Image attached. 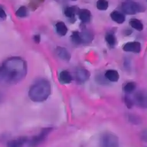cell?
<instances>
[{"instance_id":"1","label":"cell","mask_w":147,"mask_h":147,"mask_svg":"<svg viewBox=\"0 0 147 147\" xmlns=\"http://www.w3.org/2000/svg\"><path fill=\"white\" fill-rule=\"evenodd\" d=\"M27 72V64L23 59L20 57H10L0 65V84H16L25 78Z\"/></svg>"},{"instance_id":"2","label":"cell","mask_w":147,"mask_h":147,"mask_svg":"<svg viewBox=\"0 0 147 147\" xmlns=\"http://www.w3.org/2000/svg\"><path fill=\"white\" fill-rule=\"evenodd\" d=\"M51 93L50 82L46 79L41 78L36 80L30 87L28 95L30 100L36 102L46 100Z\"/></svg>"},{"instance_id":"3","label":"cell","mask_w":147,"mask_h":147,"mask_svg":"<svg viewBox=\"0 0 147 147\" xmlns=\"http://www.w3.org/2000/svg\"><path fill=\"white\" fill-rule=\"evenodd\" d=\"M100 147H119V142L118 136L113 133L106 131L100 137Z\"/></svg>"},{"instance_id":"4","label":"cell","mask_w":147,"mask_h":147,"mask_svg":"<svg viewBox=\"0 0 147 147\" xmlns=\"http://www.w3.org/2000/svg\"><path fill=\"white\" fill-rule=\"evenodd\" d=\"M121 8L122 11L126 14L133 15L137 13L145 11V7L137 2H125L122 4Z\"/></svg>"},{"instance_id":"5","label":"cell","mask_w":147,"mask_h":147,"mask_svg":"<svg viewBox=\"0 0 147 147\" xmlns=\"http://www.w3.org/2000/svg\"><path fill=\"white\" fill-rule=\"evenodd\" d=\"M30 137H20L9 141L7 147H30Z\"/></svg>"},{"instance_id":"6","label":"cell","mask_w":147,"mask_h":147,"mask_svg":"<svg viewBox=\"0 0 147 147\" xmlns=\"http://www.w3.org/2000/svg\"><path fill=\"white\" fill-rule=\"evenodd\" d=\"M134 103L139 107L147 108V92L138 91L132 98Z\"/></svg>"},{"instance_id":"7","label":"cell","mask_w":147,"mask_h":147,"mask_svg":"<svg viewBox=\"0 0 147 147\" xmlns=\"http://www.w3.org/2000/svg\"><path fill=\"white\" fill-rule=\"evenodd\" d=\"M90 77V72L84 68H79L76 70L75 73V78L76 80L78 83L82 84L84 83Z\"/></svg>"},{"instance_id":"8","label":"cell","mask_w":147,"mask_h":147,"mask_svg":"<svg viewBox=\"0 0 147 147\" xmlns=\"http://www.w3.org/2000/svg\"><path fill=\"white\" fill-rule=\"evenodd\" d=\"M123 49L125 52L138 53L141 52V45L140 42L138 41L128 42L123 45Z\"/></svg>"},{"instance_id":"9","label":"cell","mask_w":147,"mask_h":147,"mask_svg":"<svg viewBox=\"0 0 147 147\" xmlns=\"http://www.w3.org/2000/svg\"><path fill=\"white\" fill-rule=\"evenodd\" d=\"M58 79L60 83L63 84H69L72 82V76L69 71L63 70L59 73Z\"/></svg>"},{"instance_id":"10","label":"cell","mask_w":147,"mask_h":147,"mask_svg":"<svg viewBox=\"0 0 147 147\" xmlns=\"http://www.w3.org/2000/svg\"><path fill=\"white\" fill-rule=\"evenodd\" d=\"M106 79L111 82H117L119 79V74L117 70L108 69L104 75Z\"/></svg>"},{"instance_id":"11","label":"cell","mask_w":147,"mask_h":147,"mask_svg":"<svg viewBox=\"0 0 147 147\" xmlns=\"http://www.w3.org/2000/svg\"><path fill=\"white\" fill-rule=\"evenodd\" d=\"M56 52L59 57L63 60L69 61L71 59L70 53L64 47H57L56 49Z\"/></svg>"},{"instance_id":"12","label":"cell","mask_w":147,"mask_h":147,"mask_svg":"<svg viewBox=\"0 0 147 147\" xmlns=\"http://www.w3.org/2000/svg\"><path fill=\"white\" fill-rule=\"evenodd\" d=\"M78 14L80 20L83 23H87L90 21L91 20V11L87 9H82L79 10Z\"/></svg>"},{"instance_id":"13","label":"cell","mask_w":147,"mask_h":147,"mask_svg":"<svg viewBox=\"0 0 147 147\" xmlns=\"http://www.w3.org/2000/svg\"><path fill=\"white\" fill-rule=\"evenodd\" d=\"M79 9L75 6H72V7H67L64 9V14L65 16L68 17L69 19L71 20V22H72V20L74 21H75V16L76 14H78V11Z\"/></svg>"},{"instance_id":"14","label":"cell","mask_w":147,"mask_h":147,"mask_svg":"<svg viewBox=\"0 0 147 147\" xmlns=\"http://www.w3.org/2000/svg\"><path fill=\"white\" fill-rule=\"evenodd\" d=\"M82 43H89L94 39V36L91 32L88 30H84L80 33Z\"/></svg>"},{"instance_id":"15","label":"cell","mask_w":147,"mask_h":147,"mask_svg":"<svg viewBox=\"0 0 147 147\" xmlns=\"http://www.w3.org/2000/svg\"><path fill=\"white\" fill-rule=\"evenodd\" d=\"M110 17L112 20H113L114 21L119 24H122L125 20V17L123 15V14L116 10L113 11L111 13Z\"/></svg>"},{"instance_id":"16","label":"cell","mask_w":147,"mask_h":147,"mask_svg":"<svg viewBox=\"0 0 147 147\" xmlns=\"http://www.w3.org/2000/svg\"><path fill=\"white\" fill-rule=\"evenodd\" d=\"M55 28L57 34L61 36H65L68 31L67 26L65 25V23L62 21L57 22L55 25Z\"/></svg>"},{"instance_id":"17","label":"cell","mask_w":147,"mask_h":147,"mask_svg":"<svg viewBox=\"0 0 147 147\" xmlns=\"http://www.w3.org/2000/svg\"><path fill=\"white\" fill-rule=\"evenodd\" d=\"M136 88V83L134 82H127L123 87V91L126 94H129L132 93Z\"/></svg>"},{"instance_id":"18","label":"cell","mask_w":147,"mask_h":147,"mask_svg":"<svg viewBox=\"0 0 147 147\" xmlns=\"http://www.w3.org/2000/svg\"><path fill=\"white\" fill-rule=\"evenodd\" d=\"M129 25L138 31H141L143 29V24L140 20L137 19L133 18L130 20Z\"/></svg>"},{"instance_id":"19","label":"cell","mask_w":147,"mask_h":147,"mask_svg":"<svg viewBox=\"0 0 147 147\" xmlns=\"http://www.w3.org/2000/svg\"><path fill=\"white\" fill-rule=\"evenodd\" d=\"M105 40L110 47H114L117 42L115 35L112 33H107L105 36Z\"/></svg>"},{"instance_id":"20","label":"cell","mask_w":147,"mask_h":147,"mask_svg":"<svg viewBox=\"0 0 147 147\" xmlns=\"http://www.w3.org/2000/svg\"><path fill=\"white\" fill-rule=\"evenodd\" d=\"M71 41L75 44L78 45L82 44V40L80 36V33L78 31H74L72 32V35L71 36Z\"/></svg>"},{"instance_id":"21","label":"cell","mask_w":147,"mask_h":147,"mask_svg":"<svg viewBox=\"0 0 147 147\" xmlns=\"http://www.w3.org/2000/svg\"><path fill=\"white\" fill-rule=\"evenodd\" d=\"M27 8L25 6H20L16 11V15L18 17L23 18L27 16Z\"/></svg>"},{"instance_id":"22","label":"cell","mask_w":147,"mask_h":147,"mask_svg":"<svg viewBox=\"0 0 147 147\" xmlns=\"http://www.w3.org/2000/svg\"><path fill=\"white\" fill-rule=\"evenodd\" d=\"M109 7V2L106 0H98L96 2V7L99 10H106Z\"/></svg>"},{"instance_id":"23","label":"cell","mask_w":147,"mask_h":147,"mask_svg":"<svg viewBox=\"0 0 147 147\" xmlns=\"http://www.w3.org/2000/svg\"><path fill=\"white\" fill-rule=\"evenodd\" d=\"M124 101H125V103L126 106L129 109L131 108L133 106V105H134L132 98H130L129 96H127V95L125 96V97H124Z\"/></svg>"},{"instance_id":"24","label":"cell","mask_w":147,"mask_h":147,"mask_svg":"<svg viewBox=\"0 0 147 147\" xmlns=\"http://www.w3.org/2000/svg\"><path fill=\"white\" fill-rule=\"evenodd\" d=\"M6 17L7 15L5 11L4 10L3 7L0 5V18L5 20L6 18Z\"/></svg>"},{"instance_id":"25","label":"cell","mask_w":147,"mask_h":147,"mask_svg":"<svg viewBox=\"0 0 147 147\" xmlns=\"http://www.w3.org/2000/svg\"><path fill=\"white\" fill-rule=\"evenodd\" d=\"M96 80L100 84H105L106 80H107L106 78L104 76V78L103 76H101V75H98L97 76V79H96Z\"/></svg>"},{"instance_id":"26","label":"cell","mask_w":147,"mask_h":147,"mask_svg":"<svg viewBox=\"0 0 147 147\" xmlns=\"http://www.w3.org/2000/svg\"><path fill=\"white\" fill-rule=\"evenodd\" d=\"M129 118L130 121H131V122H134V123H137V122H139L138 118L136 116H135V115H130L129 116Z\"/></svg>"},{"instance_id":"27","label":"cell","mask_w":147,"mask_h":147,"mask_svg":"<svg viewBox=\"0 0 147 147\" xmlns=\"http://www.w3.org/2000/svg\"><path fill=\"white\" fill-rule=\"evenodd\" d=\"M33 41L36 43V44H38L40 42L41 40V37H40V35L36 34L35 35L33 36Z\"/></svg>"},{"instance_id":"28","label":"cell","mask_w":147,"mask_h":147,"mask_svg":"<svg viewBox=\"0 0 147 147\" xmlns=\"http://www.w3.org/2000/svg\"><path fill=\"white\" fill-rule=\"evenodd\" d=\"M141 138L142 139L147 142V130H144V131H142V133H141Z\"/></svg>"},{"instance_id":"29","label":"cell","mask_w":147,"mask_h":147,"mask_svg":"<svg viewBox=\"0 0 147 147\" xmlns=\"http://www.w3.org/2000/svg\"><path fill=\"white\" fill-rule=\"evenodd\" d=\"M71 1H76V0H71Z\"/></svg>"},{"instance_id":"30","label":"cell","mask_w":147,"mask_h":147,"mask_svg":"<svg viewBox=\"0 0 147 147\" xmlns=\"http://www.w3.org/2000/svg\"><path fill=\"white\" fill-rule=\"evenodd\" d=\"M146 1H147V0H146Z\"/></svg>"}]
</instances>
